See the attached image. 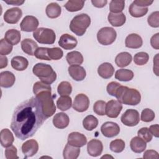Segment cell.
<instances>
[{"mask_svg":"<svg viewBox=\"0 0 159 159\" xmlns=\"http://www.w3.org/2000/svg\"><path fill=\"white\" fill-rule=\"evenodd\" d=\"M125 7L123 0H112L109 3V10L112 13H120Z\"/></svg>","mask_w":159,"mask_h":159,"instance_id":"cell-38","label":"cell"},{"mask_svg":"<svg viewBox=\"0 0 159 159\" xmlns=\"http://www.w3.org/2000/svg\"><path fill=\"white\" fill-rule=\"evenodd\" d=\"M46 119L39 101L32 97L15 109L11 129L17 139L24 140L32 137Z\"/></svg>","mask_w":159,"mask_h":159,"instance_id":"cell-1","label":"cell"},{"mask_svg":"<svg viewBox=\"0 0 159 159\" xmlns=\"http://www.w3.org/2000/svg\"><path fill=\"white\" fill-rule=\"evenodd\" d=\"M115 97L121 104L130 106L137 105L141 100V95L138 90L122 85L116 89Z\"/></svg>","mask_w":159,"mask_h":159,"instance_id":"cell-2","label":"cell"},{"mask_svg":"<svg viewBox=\"0 0 159 159\" xmlns=\"http://www.w3.org/2000/svg\"><path fill=\"white\" fill-rule=\"evenodd\" d=\"M153 1H149V0H135L133 2L139 6V7H145L147 6H148L150 5H151L153 3Z\"/></svg>","mask_w":159,"mask_h":159,"instance_id":"cell-54","label":"cell"},{"mask_svg":"<svg viewBox=\"0 0 159 159\" xmlns=\"http://www.w3.org/2000/svg\"><path fill=\"white\" fill-rule=\"evenodd\" d=\"M22 16V10L19 7L8 9L4 14V20L6 22L14 24L18 22Z\"/></svg>","mask_w":159,"mask_h":159,"instance_id":"cell-13","label":"cell"},{"mask_svg":"<svg viewBox=\"0 0 159 159\" xmlns=\"http://www.w3.org/2000/svg\"><path fill=\"white\" fill-rule=\"evenodd\" d=\"M17 150L14 145H11L5 150V157L6 159H17Z\"/></svg>","mask_w":159,"mask_h":159,"instance_id":"cell-50","label":"cell"},{"mask_svg":"<svg viewBox=\"0 0 159 159\" xmlns=\"http://www.w3.org/2000/svg\"><path fill=\"white\" fill-rule=\"evenodd\" d=\"M70 122L68 116L64 112H58L53 118V125L60 129L66 128Z\"/></svg>","mask_w":159,"mask_h":159,"instance_id":"cell-21","label":"cell"},{"mask_svg":"<svg viewBox=\"0 0 159 159\" xmlns=\"http://www.w3.org/2000/svg\"><path fill=\"white\" fill-rule=\"evenodd\" d=\"M12 67L17 71H24L25 70L29 65L27 59L22 56H16L12 58L11 61Z\"/></svg>","mask_w":159,"mask_h":159,"instance_id":"cell-26","label":"cell"},{"mask_svg":"<svg viewBox=\"0 0 159 159\" xmlns=\"http://www.w3.org/2000/svg\"><path fill=\"white\" fill-rule=\"evenodd\" d=\"M66 60L68 64L71 65H79L83 62V57L82 54L78 51H72L68 52L66 56Z\"/></svg>","mask_w":159,"mask_h":159,"instance_id":"cell-31","label":"cell"},{"mask_svg":"<svg viewBox=\"0 0 159 159\" xmlns=\"http://www.w3.org/2000/svg\"><path fill=\"white\" fill-rule=\"evenodd\" d=\"M12 45L9 43L6 39H2L0 41V54L6 56L9 54L12 50Z\"/></svg>","mask_w":159,"mask_h":159,"instance_id":"cell-43","label":"cell"},{"mask_svg":"<svg viewBox=\"0 0 159 159\" xmlns=\"http://www.w3.org/2000/svg\"><path fill=\"white\" fill-rule=\"evenodd\" d=\"M106 102L102 100L97 101L93 106L94 112L99 116L106 115Z\"/></svg>","mask_w":159,"mask_h":159,"instance_id":"cell-44","label":"cell"},{"mask_svg":"<svg viewBox=\"0 0 159 159\" xmlns=\"http://www.w3.org/2000/svg\"><path fill=\"white\" fill-rule=\"evenodd\" d=\"M48 49L47 47H38L34 53V56L40 60H51L48 55Z\"/></svg>","mask_w":159,"mask_h":159,"instance_id":"cell-45","label":"cell"},{"mask_svg":"<svg viewBox=\"0 0 159 159\" xmlns=\"http://www.w3.org/2000/svg\"><path fill=\"white\" fill-rule=\"evenodd\" d=\"M98 73L102 78L109 79L114 75V68L111 63L105 62L99 66L98 68Z\"/></svg>","mask_w":159,"mask_h":159,"instance_id":"cell-22","label":"cell"},{"mask_svg":"<svg viewBox=\"0 0 159 159\" xmlns=\"http://www.w3.org/2000/svg\"><path fill=\"white\" fill-rule=\"evenodd\" d=\"M148 7H142L135 5L132 2L129 8V12L130 14L134 17H141L144 16L148 12Z\"/></svg>","mask_w":159,"mask_h":159,"instance_id":"cell-34","label":"cell"},{"mask_svg":"<svg viewBox=\"0 0 159 159\" xmlns=\"http://www.w3.org/2000/svg\"><path fill=\"white\" fill-rule=\"evenodd\" d=\"M125 147V142L122 139H115L110 143V149L112 152L115 153L122 152Z\"/></svg>","mask_w":159,"mask_h":159,"instance_id":"cell-40","label":"cell"},{"mask_svg":"<svg viewBox=\"0 0 159 159\" xmlns=\"http://www.w3.org/2000/svg\"><path fill=\"white\" fill-rule=\"evenodd\" d=\"M132 55L127 52L119 53L115 58V63L117 66L123 68L128 66L132 61Z\"/></svg>","mask_w":159,"mask_h":159,"instance_id":"cell-28","label":"cell"},{"mask_svg":"<svg viewBox=\"0 0 159 159\" xmlns=\"http://www.w3.org/2000/svg\"><path fill=\"white\" fill-rule=\"evenodd\" d=\"M80 147L72 146L67 143L63 149V156L65 159H76L80 155Z\"/></svg>","mask_w":159,"mask_h":159,"instance_id":"cell-29","label":"cell"},{"mask_svg":"<svg viewBox=\"0 0 159 159\" xmlns=\"http://www.w3.org/2000/svg\"><path fill=\"white\" fill-rule=\"evenodd\" d=\"M39 150L38 142L34 139H30L25 141L22 145V152L24 158L31 157L37 153Z\"/></svg>","mask_w":159,"mask_h":159,"instance_id":"cell-14","label":"cell"},{"mask_svg":"<svg viewBox=\"0 0 159 159\" xmlns=\"http://www.w3.org/2000/svg\"><path fill=\"white\" fill-rule=\"evenodd\" d=\"M33 37L42 44H53L56 39L55 33L52 29L43 27L37 29L34 31Z\"/></svg>","mask_w":159,"mask_h":159,"instance_id":"cell-6","label":"cell"},{"mask_svg":"<svg viewBox=\"0 0 159 159\" xmlns=\"http://www.w3.org/2000/svg\"><path fill=\"white\" fill-rule=\"evenodd\" d=\"M103 145L101 141L97 139L91 140L87 144V151L88 154L94 157L99 156L102 152Z\"/></svg>","mask_w":159,"mask_h":159,"instance_id":"cell-17","label":"cell"},{"mask_svg":"<svg viewBox=\"0 0 159 159\" xmlns=\"http://www.w3.org/2000/svg\"><path fill=\"white\" fill-rule=\"evenodd\" d=\"M125 47L129 48H139L142 47L143 40L142 37L137 34L128 35L125 40Z\"/></svg>","mask_w":159,"mask_h":159,"instance_id":"cell-19","label":"cell"},{"mask_svg":"<svg viewBox=\"0 0 159 159\" xmlns=\"http://www.w3.org/2000/svg\"><path fill=\"white\" fill-rule=\"evenodd\" d=\"M32 71L42 82L47 84H51L57 79V73L50 65L38 63L34 66Z\"/></svg>","mask_w":159,"mask_h":159,"instance_id":"cell-3","label":"cell"},{"mask_svg":"<svg viewBox=\"0 0 159 159\" xmlns=\"http://www.w3.org/2000/svg\"><path fill=\"white\" fill-rule=\"evenodd\" d=\"M89 106V99L88 97L84 94H79L75 98L73 108L75 111L83 112L86 111Z\"/></svg>","mask_w":159,"mask_h":159,"instance_id":"cell-11","label":"cell"},{"mask_svg":"<svg viewBox=\"0 0 159 159\" xmlns=\"http://www.w3.org/2000/svg\"><path fill=\"white\" fill-rule=\"evenodd\" d=\"M37 48V43L30 39H25L21 42V48L22 51L29 55H34V53Z\"/></svg>","mask_w":159,"mask_h":159,"instance_id":"cell-23","label":"cell"},{"mask_svg":"<svg viewBox=\"0 0 159 159\" xmlns=\"http://www.w3.org/2000/svg\"><path fill=\"white\" fill-rule=\"evenodd\" d=\"M84 4V1L69 0L64 5V7L69 12H76L82 9Z\"/></svg>","mask_w":159,"mask_h":159,"instance_id":"cell-35","label":"cell"},{"mask_svg":"<svg viewBox=\"0 0 159 159\" xmlns=\"http://www.w3.org/2000/svg\"><path fill=\"white\" fill-rule=\"evenodd\" d=\"M155 115L154 112L149 108H145L142 111L141 120L143 122H151L155 119Z\"/></svg>","mask_w":159,"mask_h":159,"instance_id":"cell-46","label":"cell"},{"mask_svg":"<svg viewBox=\"0 0 159 159\" xmlns=\"http://www.w3.org/2000/svg\"><path fill=\"white\" fill-rule=\"evenodd\" d=\"M68 71L70 76L76 81L83 80L86 76V70L80 65H70L68 68Z\"/></svg>","mask_w":159,"mask_h":159,"instance_id":"cell-18","label":"cell"},{"mask_svg":"<svg viewBox=\"0 0 159 159\" xmlns=\"http://www.w3.org/2000/svg\"><path fill=\"white\" fill-rule=\"evenodd\" d=\"M120 86V84L117 82H116V81H112V82L109 83L107 84V88H106L107 93L112 96H115L116 91L118 88V87Z\"/></svg>","mask_w":159,"mask_h":159,"instance_id":"cell-51","label":"cell"},{"mask_svg":"<svg viewBox=\"0 0 159 159\" xmlns=\"http://www.w3.org/2000/svg\"><path fill=\"white\" fill-rule=\"evenodd\" d=\"M147 22L150 26L157 28L159 27V12L155 11L152 12L147 19Z\"/></svg>","mask_w":159,"mask_h":159,"instance_id":"cell-48","label":"cell"},{"mask_svg":"<svg viewBox=\"0 0 159 159\" xmlns=\"http://www.w3.org/2000/svg\"><path fill=\"white\" fill-rule=\"evenodd\" d=\"M159 126L158 124H154V125H150V127H149V130L150 131L151 134H152V135H154V137H159Z\"/></svg>","mask_w":159,"mask_h":159,"instance_id":"cell-56","label":"cell"},{"mask_svg":"<svg viewBox=\"0 0 159 159\" xmlns=\"http://www.w3.org/2000/svg\"><path fill=\"white\" fill-rule=\"evenodd\" d=\"M98 125V119L93 115L87 116L83 120L84 128L89 131H91L97 127Z\"/></svg>","mask_w":159,"mask_h":159,"instance_id":"cell-37","label":"cell"},{"mask_svg":"<svg viewBox=\"0 0 159 159\" xmlns=\"http://www.w3.org/2000/svg\"><path fill=\"white\" fill-rule=\"evenodd\" d=\"M108 21L114 27H120L123 25L126 21V17L122 12L120 13H112L108 14Z\"/></svg>","mask_w":159,"mask_h":159,"instance_id":"cell-24","label":"cell"},{"mask_svg":"<svg viewBox=\"0 0 159 159\" xmlns=\"http://www.w3.org/2000/svg\"><path fill=\"white\" fill-rule=\"evenodd\" d=\"M91 24V18L86 14H81L75 16L70 24V29L78 36H82Z\"/></svg>","mask_w":159,"mask_h":159,"instance_id":"cell-5","label":"cell"},{"mask_svg":"<svg viewBox=\"0 0 159 159\" xmlns=\"http://www.w3.org/2000/svg\"><path fill=\"white\" fill-rule=\"evenodd\" d=\"M150 44L153 48L156 50L159 49V33L155 34L151 37Z\"/></svg>","mask_w":159,"mask_h":159,"instance_id":"cell-53","label":"cell"},{"mask_svg":"<svg viewBox=\"0 0 159 159\" xmlns=\"http://www.w3.org/2000/svg\"><path fill=\"white\" fill-rule=\"evenodd\" d=\"M137 135L146 143L150 142L152 139V134L147 127H142L139 129L137 132Z\"/></svg>","mask_w":159,"mask_h":159,"instance_id":"cell-47","label":"cell"},{"mask_svg":"<svg viewBox=\"0 0 159 159\" xmlns=\"http://www.w3.org/2000/svg\"><path fill=\"white\" fill-rule=\"evenodd\" d=\"M144 159H150V158H158V153L154 150H146L143 155Z\"/></svg>","mask_w":159,"mask_h":159,"instance_id":"cell-52","label":"cell"},{"mask_svg":"<svg viewBox=\"0 0 159 159\" xmlns=\"http://www.w3.org/2000/svg\"><path fill=\"white\" fill-rule=\"evenodd\" d=\"M1 144L3 147H8L12 145L14 140L12 133L8 129H3L0 132Z\"/></svg>","mask_w":159,"mask_h":159,"instance_id":"cell-27","label":"cell"},{"mask_svg":"<svg viewBox=\"0 0 159 159\" xmlns=\"http://www.w3.org/2000/svg\"><path fill=\"white\" fill-rule=\"evenodd\" d=\"M4 39L11 45H16L19 43L21 35L20 32L16 29H9L5 33Z\"/></svg>","mask_w":159,"mask_h":159,"instance_id":"cell-30","label":"cell"},{"mask_svg":"<svg viewBox=\"0 0 159 159\" xmlns=\"http://www.w3.org/2000/svg\"><path fill=\"white\" fill-rule=\"evenodd\" d=\"M6 3H7V4H11V5H14V6H20L22 5L24 2V1H19V0H11V1H4Z\"/></svg>","mask_w":159,"mask_h":159,"instance_id":"cell-59","label":"cell"},{"mask_svg":"<svg viewBox=\"0 0 159 159\" xmlns=\"http://www.w3.org/2000/svg\"><path fill=\"white\" fill-rule=\"evenodd\" d=\"M120 120L122 124L126 126L133 127L137 125L140 121L139 113L135 109H129L122 115Z\"/></svg>","mask_w":159,"mask_h":159,"instance_id":"cell-8","label":"cell"},{"mask_svg":"<svg viewBox=\"0 0 159 159\" xmlns=\"http://www.w3.org/2000/svg\"><path fill=\"white\" fill-rule=\"evenodd\" d=\"M52 88L50 84H45L42 81H37L34 83L33 86V92L35 95L40 91L45 90H51Z\"/></svg>","mask_w":159,"mask_h":159,"instance_id":"cell-49","label":"cell"},{"mask_svg":"<svg viewBox=\"0 0 159 159\" xmlns=\"http://www.w3.org/2000/svg\"><path fill=\"white\" fill-rule=\"evenodd\" d=\"M117 37L116 31L110 27L101 28L97 34V39L99 43L103 45L112 44Z\"/></svg>","mask_w":159,"mask_h":159,"instance_id":"cell-7","label":"cell"},{"mask_svg":"<svg viewBox=\"0 0 159 159\" xmlns=\"http://www.w3.org/2000/svg\"><path fill=\"white\" fill-rule=\"evenodd\" d=\"M58 93L61 96H69L72 91V86L68 81H61L57 87Z\"/></svg>","mask_w":159,"mask_h":159,"instance_id":"cell-39","label":"cell"},{"mask_svg":"<svg viewBox=\"0 0 159 159\" xmlns=\"http://www.w3.org/2000/svg\"><path fill=\"white\" fill-rule=\"evenodd\" d=\"M149 60V55L147 53L140 52L137 53L134 57V61L137 65H144Z\"/></svg>","mask_w":159,"mask_h":159,"instance_id":"cell-41","label":"cell"},{"mask_svg":"<svg viewBox=\"0 0 159 159\" xmlns=\"http://www.w3.org/2000/svg\"><path fill=\"white\" fill-rule=\"evenodd\" d=\"M122 109V104L116 100H110L106 104V115L110 118H116Z\"/></svg>","mask_w":159,"mask_h":159,"instance_id":"cell-10","label":"cell"},{"mask_svg":"<svg viewBox=\"0 0 159 159\" xmlns=\"http://www.w3.org/2000/svg\"><path fill=\"white\" fill-rule=\"evenodd\" d=\"M42 106L43 113L47 119L52 116L56 111V106L53 102L51 90H45L39 92L35 95Z\"/></svg>","mask_w":159,"mask_h":159,"instance_id":"cell-4","label":"cell"},{"mask_svg":"<svg viewBox=\"0 0 159 159\" xmlns=\"http://www.w3.org/2000/svg\"><path fill=\"white\" fill-rule=\"evenodd\" d=\"M16 81L15 75L11 71H5L0 73V85L2 88L12 87Z\"/></svg>","mask_w":159,"mask_h":159,"instance_id":"cell-20","label":"cell"},{"mask_svg":"<svg viewBox=\"0 0 159 159\" xmlns=\"http://www.w3.org/2000/svg\"><path fill=\"white\" fill-rule=\"evenodd\" d=\"M102 135L107 138L114 137L120 132L119 125L114 122H106L101 127Z\"/></svg>","mask_w":159,"mask_h":159,"instance_id":"cell-9","label":"cell"},{"mask_svg":"<svg viewBox=\"0 0 159 159\" xmlns=\"http://www.w3.org/2000/svg\"><path fill=\"white\" fill-rule=\"evenodd\" d=\"M48 55L50 60H58L63 57V52L62 50L58 47L48 48Z\"/></svg>","mask_w":159,"mask_h":159,"instance_id":"cell-42","label":"cell"},{"mask_svg":"<svg viewBox=\"0 0 159 159\" xmlns=\"http://www.w3.org/2000/svg\"><path fill=\"white\" fill-rule=\"evenodd\" d=\"M86 143V137L84 134L80 132H71L68 136V143L72 146L80 148L85 145Z\"/></svg>","mask_w":159,"mask_h":159,"instance_id":"cell-15","label":"cell"},{"mask_svg":"<svg viewBox=\"0 0 159 159\" xmlns=\"http://www.w3.org/2000/svg\"><path fill=\"white\" fill-rule=\"evenodd\" d=\"M130 147L131 150L137 153L143 152L147 147L146 142L139 136L133 137L130 142Z\"/></svg>","mask_w":159,"mask_h":159,"instance_id":"cell-25","label":"cell"},{"mask_svg":"<svg viewBox=\"0 0 159 159\" xmlns=\"http://www.w3.org/2000/svg\"><path fill=\"white\" fill-rule=\"evenodd\" d=\"M8 63L7 58L6 56L1 55L0 56V68H4L7 66Z\"/></svg>","mask_w":159,"mask_h":159,"instance_id":"cell-57","label":"cell"},{"mask_svg":"<svg viewBox=\"0 0 159 159\" xmlns=\"http://www.w3.org/2000/svg\"><path fill=\"white\" fill-rule=\"evenodd\" d=\"M91 3L94 7L101 8L104 7L107 4V0H92Z\"/></svg>","mask_w":159,"mask_h":159,"instance_id":"cell-55","label":"cell"},{"mask_svg":"<svg viewBox=\"0 0 159 159\" xmlns=\"http://www.w3.org/2000/svg\"><path fill=\"white\" fill-rule=\"evenodd\" d=\"M158 53H157L153 58V72H155L157 76H158Z\"/></svg>","mask_w":159,"mask_h":159,"instance_id":"cell-58","label":"cell"},{"mask_svg":"<svg viewBox=\"0 0 159 159\" xmlns=\"http://www.w3.org/2000/svg\"><path fill=\"white\" fill-rule=\"evenodd\" d=\"M72 105V99L68 96H64L60 97L57 101V107L62 111H67L69 109Z\"/></svg>","mask_w":159,"mask_h":159,"instance_id":"cell-36","label":"cell"},{"mask_svg":"<svg viewBox=\"0 0 159 159\" xmlns=\"http://www.w3.org/2000/svg\"><path fill=\"white\" fill-rule=\"evenodd\" d=\"M45 12L47 16L50 19H55L59 17L61 13V9L57 2H51L46 7Z\"/></svg>","mask_w":159,"mask_h":159,"instance_id":"cell-32","label":"cell"},{"mask_svg":"<svg viewBox=\"0 0 159 159\" xmlns=\"http://www.w3.org/2000/svg\"><path fill=\"white\" fill-rule=\"evenodd\" d=\"M77 43L76 39L68 34L61 35L58 41L60 47L65 50H72L76 47Z\"/></svg>","mask_w":159,"mask_h":159,"instance_id":"cell-16","label":"cell"},{"mask_svg":"<svg viewBox=\"0 0 159 159\" xmlns=\"http://www.w3.org/2000/svg\"><path fill=\"white\" fill-rule=\"evenodd\" d=\"M38 19L33 16H26L24 17L20 24V29L22 31L30 32L35 31L39 26Z\"/></svg>","mask_w":159,"mask_h":159,"instance_id":"cell-12","label":"cell"},{"mask_svg":"<svg viewBox=\"0 0 159 159\" xmlns=\"http://www.w3.org/2000/svg\"><path fill=\"white\" fill-rule=\"evenodd\" d=\"M134 73L128 69H120L116 71L115 78L120 81H129L134 78Z\"/></svg>","mask_w":159,"mask_h":159,"instance_id":"cell-33","label":"cell"}]
</instances>
